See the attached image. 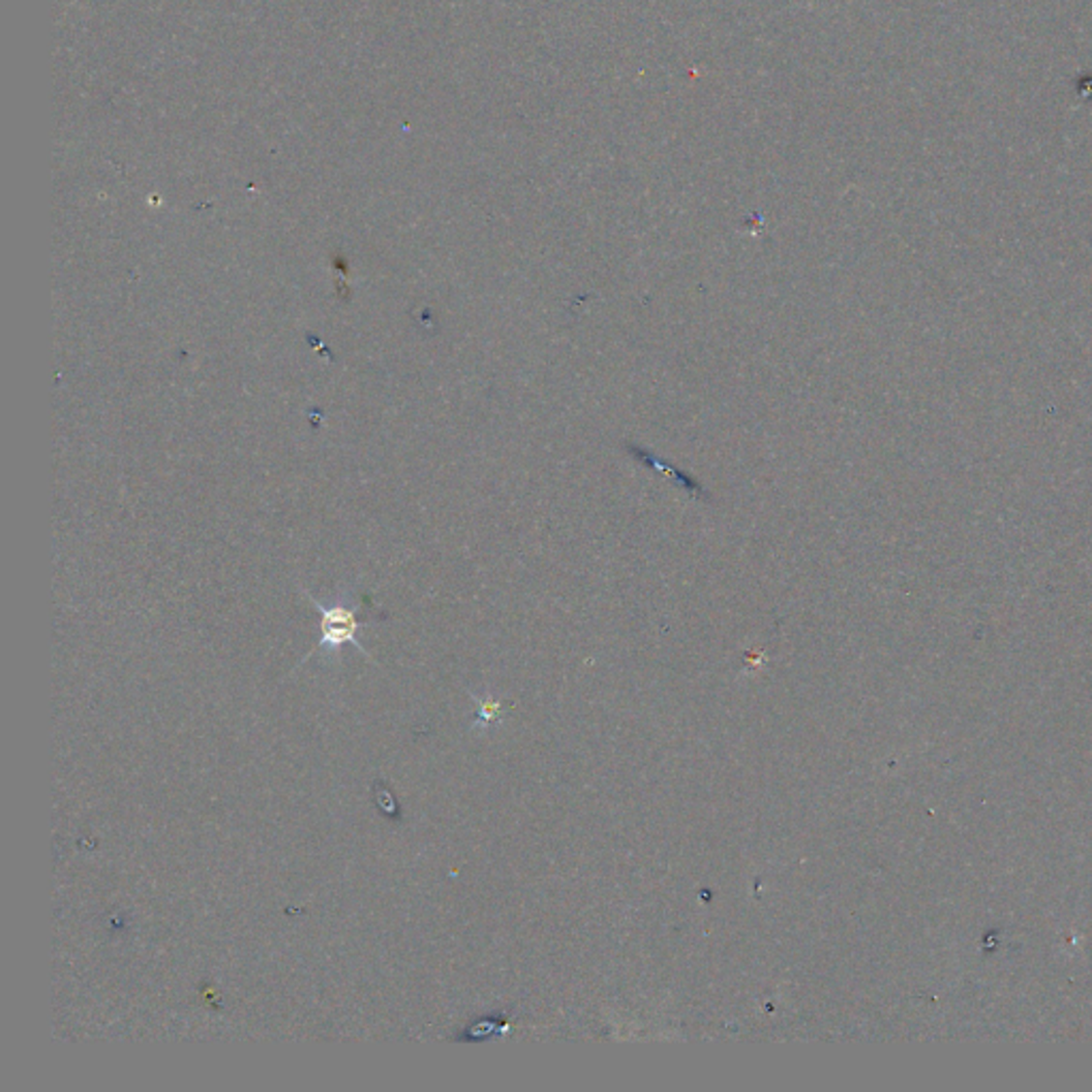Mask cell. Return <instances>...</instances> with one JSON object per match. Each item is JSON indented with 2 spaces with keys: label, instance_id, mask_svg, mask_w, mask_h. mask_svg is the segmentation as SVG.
<instances>
[{
  "label": "cell",
  "instance_id": "6da1fadb",
  "mask_svg": "<svg viewBox=\"0 0 1092 1092\" xmlns=\"http://www.w3.org/2000/svg\"><path fill=\"white\" fill-rule=\"evenodd\" d=\"M308 597L320 613V643L312 653H317V651L338 653L344 645H352L354 649H359L363 655H367V651L359 640L361 627H365L367 623L359 622V602L354 600V595L350 592H342L333 602H324V604L318 602L317 597L310 593Z\"/></svg>",
  "mask_w": 1092,
  "mask_h": 1092
}]
</instances>
